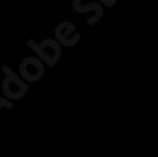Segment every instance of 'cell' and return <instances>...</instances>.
Instances as JSON below:
<instances>
[{"label": "cell", "instance_id": "cell-1", "mask_svg": "<svg viewBox=\"0 0 158 157\" xmlns=\"http://www.w3.org/2000/svg\"><path fill=\"white\" fill-rule=\"evenodd\" d=\"M29 46L36 52V54L41 56L46 60V63H49V65H54L60 57V46L54 40H44L41 43H35L33 40H30Z\"/></svg>", "mask_w": 158, "mask_h": 157}, {"label": "cell", "instance_id": "cell-2", "mask_svg": "<svg viewBox=\"0 0 158 157\" xmlns=\"http://www.w3.org/2000/svg\"><path fill=\"white\" fill-rule=\"evenodd\" d=\"M21 75L27 81H36L43 76V65L35 57H27L21 63Z\"/></svg>", "mask_w": 158, "mask_h": 157}, {"label": "cell", "instance_id": "cell-3", "mask_svg": "<svg viewBox=\"0 0 158 157\" xmlns=\"http://www.w3.org/2000/svg\"><path fill=\"white\" fill-rule=\"evenodd\" d=\"M56 38L59 40V43L65 46H71L79 40V33L76 32L71 22H60L56 29Z\"/></svg>", "mask_w": 158, "mask_h": 157}]
</instances>
